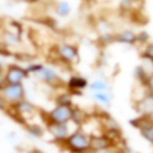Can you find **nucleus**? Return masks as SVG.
Returning a JSON list of instances; mask_svg holds the SVG:
<instances>
[{
  "mask_svg": "<svg viewBox=\"0 0 153 153\" xmlns=\"http://www.w3.org/2000/svg\"><path fill=\"white\" fill-rule=\"evenodd\" d=\"M73 108L68 105H57L49 113L51 123H67L72 119Z\"/></svg>",
  "mask_w": 153,
  "mask_h": 153,
  "instance_id": "2",
  "label": "nucleus"
},
{
  "mask_svg": "<svg viewBox=\"0 0 153 153\" xmlns=\"http://www.w3.org/2000/svg\"><path fill=\"white\" fill-rule=\"evenodd\" d=\"M88 115L85 111H83L80 108H75L73 109V114H72V119L71 121H73L76 124H81L84 123L87 121Z\"/></svg>",
  "mask_w": 153,
  "mask_h": 153,
  "instance_id": "11",
  "label": "nucleus"
},
{
  "mask_svg": "<svg viewBox=\"0 0 153 153\" xmlns=\"http://www.w3.org/2000/svg\"><path fill=\"white\" fill-rule=\"evenodd\" d=\"M97 153H112V152L110 151V148H107V149H103V150L98 151Z\"/></svg>",
  "mask_w": 153,
  "mask_h": 153,
  "instance_id": "21",
  "label": "nucleus"
},
{
  "mask_svg": "<svg viewBox=\"0 0 153 153\" xmlns=\"http://www.w3.org/2000/svg\"><path fill=\"white\" fill-rule=\"evenodd\" d=\"M88 86V81L85 78L80 76H74L68 81V87L71 92H79L80 93L81 90L85 89Z\"/></svg>",
  "mask_w": 153,
  "mask_h": 153,
  "instance_id": "8",
  "label": "nucleus"
},
{
  "mask_svg": "<svg viewBox=\"0 0 153 153\" xmlns=\"http://www.w3.org/2000/svg\"><path fill=\"white\" fill-rule=\"evenodd\" d=\"M146 55L149 57V59H153V44L148 45L146 50Z\"/></svg>",
  "mask_w": 153,
  "mask_h": 153,
  "instance_id": "19",
  "label": "nucleus"
},
{
  "mask_svg": "<svg viewBox=\"0 0 153 153\" xmlns=\"http://www.w3.org/2000/svg\"><path fill=\"white\" fill-rule=\"evenodd\" d=\"M29 131H30L32 135L36 137H41L43 134V130L41 129V127L38 126H31L30 128H29Z\"/></svg>",
  "mask_w": 153,
  "mask_h": 153,
  "instance_id": "17",
  "label": "nucleus"
},
{
  "mask_svg": "<svg viewBox=\"0 0 153 153\" xmlns=\"http://www.w3.org/2000/svg\"><path fill=\"white\" fill-rule=\"evenodd\" d=\"M115 40L121 43H126V44H133L137 40V36L131 31H123L120 33L119 35L115 37Z\"/></svg>",
  "mask_w": 153,
  "mask_h": 153,
  "instance_id": "10",
  "label": "nucleus"
},
{
  "mask_svg": "<svg viewBox=\"0 0 153 153\" xmlns=\"http://www.w3.org/2000/svg\"><path fill=\"white\" fill-rule=\"evenodd\" d=\"M48 128H49L50 133L59 141H65L66 138L68 137V126H67V123H53L48 124Z\"/></svg>",
  "mask_w": 153,
  "mask_h": 153,
  "instance_id": "6",
  "label": "nucleus"
},
{
  "mask_svg": "<svg viewBox=\"0 0 153 153\" xmlns=\"http://www.w3.org/2000/svg\"><path fill=\"white\" fill-rule=\"evenodd\" d=\"M90 88L94 90L95 92H100V91H105L107 89V84L102 80H95L92 83L89 84Z\"/></svg>",
  "mask_w": 153,
  "mask_h": 153,
  "instance_id": "15",
  "label": "nucleus"
},
{
  "mask_svg": "<svg viewBox=\"0 0 153 153\" xmlns=\"http://www.w3.org/2000/svg\"><path fill=\"white\" fill-rule=\"evenodd\" d=\"M82 153H97V152L94 151V150H92V149H90V148H89L88 150H86V151H84V152H82Z\"/></svg>",
  "mask_w": 153,
  "mask_h": 153,
  "instance_id": "22",
  "label": "nucleus"
},
{
  "mask_svg": "<svg viewBox=\"0 0 153 153\" xmlns=\"http://www.w3.org/2000/svg\"><path fill=\"white\" fill-rule=\"evenodd\" d=\"M71 12V6L67 2H60L56 7V13L61 16H68Z\"/></svg>",
  "mask_w": 153,
  "mask_h": 153,
  "instance_id": "13",
  "label": "nucleus"
},
{
  "mask_svg": "<svg viewBox=\"0 0 153 153\" xmlns=\"http://www.w3.org/2000/svg\"><path fill=\"white\" fill-rule=\"evenodd\" d=\"M2 92L6 100L13 102H18L22 100L24 94H25V90H24L22 83L6 84L2 89Z\"/></svg>",
  "mask_w": 153,
  "mask_h": 153,
  "instance_id": "3",
  "label": "nucleus"
},
{
  "mask_svg": "<svg viewBox=\"0 0 153 153\" xmlns=\"http://www.w3.org/2000/svg\"><path fill=\"white\" fill-rule=\"evenodd\" d=\"M27 76L28 71L26 69H23L16 65H11L8 69L5 80H6L7 84H17L21 83V81Z\"/></svg>",
  "mask_w": 153,
  "mask_h": 153,
  "instance_id": "4",
  "label": "nucleus"
},
{
  "mask_svg": "<svg viewBox=\"0 0 153 153\" xmlns=\"http://www.w3.org/2000/svg\"><path fill=\"white\" fill-rule=\"evenodd\" d=\"M113 145H114V142L112 140H110V139L105 135L90 136V149H92L96 152L103 150V149H107V148L112 147Z\"/></svg>",
  "mask_w": 153,
  "mask_h": 153,
  "instance_id": "5",
  "label": "nucleus"
},
{
  "mask_svg": "<svg viewBox=\"0 0 153 153\" xmlns=\"http://www.w3.org/2000/svg\"><path fill=\"white\" fill-rule=\"evenodd\" d=\"M57 103L59 105H68L72 106V97L70 94H62L57 98Z\"/></svg>",
  "mask_w": 153,
  "mask_h": 153,
  "instance_id": "16",
  "label": "nucleus"
},
{
  "mask_svg": "<svg viewBox=\"0 0 153 153\" xmlns=\"http://www.w3.org/2000/svg\"><path fill=\"white\" fill-rule=\"evenodd\" d=\"M0 71H1V68H0Z\"/></svg>",
  "mask_w": 153,
  "mask_h": 153,
  "instance_id": "23",
  "label": "nucleus"
},
{
  "mask_svg": "<svg viewBox=\"0 0 153 153\" xmlns=\"http://www.w3.org/2000/svg\"><path fill=\"white\" fill-rule=\"evenodd\" d=\"M6 107V99L0 96V109H5Z\"/></svg>",
  "mask_w": 153,
  "mask_h": 153,
  "instance_id": "20",
  "label": "nucleus"
},
{
  "mask_svg": "<svg viewBox=\"0 0 153 153\" xmlns=\"http://www.w3.org/2000/svg\"><path fill=\"white\" fill-rule=\"evenodd\" d=\"M94 98L95 100H97L98 102H100V103L108 105L111 102V98H110L109 94H107L104 91H100V92H95L94 94Z\"/></svg>",
  "mask_w": 153,
  "mask_h": 153,
  "instance_id": "12",
  "label": "nucleus"
},
{
  "mask_svg": "<svg viewBox=\"0 0 153 153\" xmlns=\"http://www.w3.org/2000/svg\"><path fill=\"white\" fill-rule=\"evenodd\" d=\"M140 131H141L142 136L145 138L146 141L153 143V124L148 126L146 127H143Z\"/></svg>",
  "mask_w": 153,
  "mask_h": 153,
  "instance_id": "14",
  "label": "nucleus"
},
{
  "mask_svg": "<svg viewBox=\"0 0 153 153\" xmlns=\"http://www.w3.org/2000/svg\"><path fill=\"white\" fill-rule=\"evenodd\" d=\"M66 146L73 153H82L90 148V137L81 130H76L66 138Z\"/></svg>",
  "mask_w": 153,
  "mask_h": 153,
  "instance_id": "1",
  "label": "nucleus"
},
{
  "mask_svg": "<svg viewBox=\"0 0 153 153\" xmlns=\"http://www.w3.org/2000/svg\"><path fill=\"white\" fill-rule=\"evenodd\" d=\"M38 78L47 83H56L59 80V76L55 73L54 70L50 68H43L37 73Z\"/></svg>",
  "mask_w": 153,
  "mask_h": 153,
  "instance_id": "9",
  "label": "nucleus"
},
{
  "mask_svg": "<svg viewBox=\"0 0 153 153\" xmlns=\"http://www.w3.org/2000/svg\"><path fill=\"white\" fill-rule=\"evenodd\" d=\"M146 85L148 89H149L151 95L153 96V74L148 76V79H147V82H146Z\"/></svg>",
  "mask_w": 153,
  "mask_h": 153,
  "instance_id": "18",
  "label": "nucleus"
},
{
  "mask_svg": "<svg viewBox=\"0 0 153 153\" xmlns=\"http://www.w3.org/2000/svg\"><path fill=\"white\" fill-rule=\"evenodd\" d=\"M57 54L59 55L61 59L66 62H74V60L78 56V49L75 46L69 44L60 45L57 51Z\"/></svg>",
  "mask_w": 153,
  "mask_h": 153,
  "instance_id": "7",
  "label": "nucleus"
}]
</instances>
